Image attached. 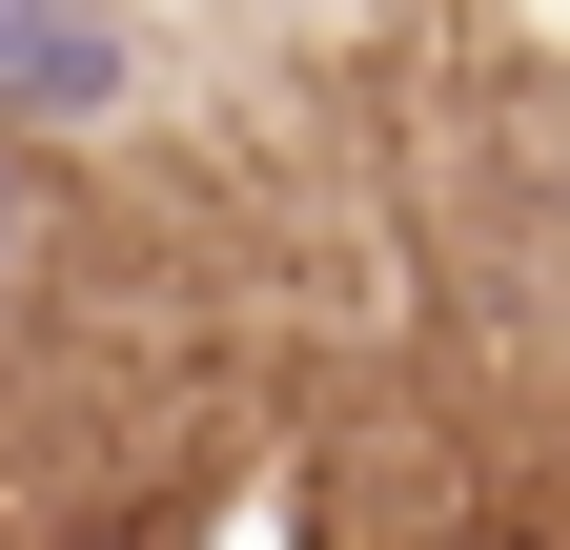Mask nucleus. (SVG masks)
<instances>
[{"instance_id": "f257e3e1", "label": "nucleus", "mask_w": 570, "mask_h": 550, "mask_svg": "<svg viewBox=\"0 0 570 550\" xmlns=\"http://www.w3.org/2000/svg\"><path fill=\"white\" fill-rule=\"evenodd\" d=\"M142 102V21L122 0H0V122L21 144H102Z\"/></svg>"}, {"instance_id": "f03ea898", "label": "nucleus", "mask_w": 570, "mask_h": 550, "mask_svg": "<svg viewBox=\"0 0 570 550\" xmlns=\"http://www.w3.org/2000/svg\"><path fill=\"white\" fill-rule=\"evenodd\" d=\"M41 245V164H21V122H0V265Z\"/></svg>"}]
</instances>
